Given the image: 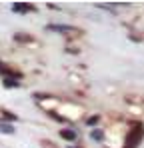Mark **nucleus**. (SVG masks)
<instances>
[{"mask_svg": "<svg viewBox=\"0 0 144 148\" xmlns=\"http://www.w3.org/2000/svg\"><path fill=\"white\" fill-rule=\"evenodd\" d=\"M142 136H144V128L142 126L132 128V130L128 132V136H126V146L124 148H136V144L142 140Z\"/></svg>", "mask_w": 144, "mask_h": 148, "instance_id": "obj_1", "label": "nucleus"}, {"mask_svg": "<svg viewBox=\"0 0 144 148\" xmlns=\"http://www.w3.org/2000/svg\"><path fill=\"white\" fill-rule=\"evenodd\" d=\"M48 30H54V32H74V26H66V24H48Z\"/></svg>", "mask_w": 144, "mask_h": 148, "instance_id": "obj_2", "label": "nucleus"}, {"mask_svg": "<svg viewBox=\"0 0 144 148\" xmlns=\"http://www.w3.org/2000/svg\"><path fill=\"white\" fill-rule=\"evenodd\" d=\"M60 136H62L64 140H74V138H76V132H74V130H60Z\"/></svg>", "mask_w": 144, "mask_h": 148, "instance_id": "obj_3", "label": "nucleus"}, {"mask_svg": "<svg viewBox=\"0 0 144 148\" xmlns=\"http://www.w3.org/2000/svg\"><path fill=\"white\" fill-rule=\"evenodd\" d=\"M12 10H14V12H26V10H34V8L28 6V4H14Z\"/></svg>", "mask_w": 144, "mask_h": 148, "instance_id": "obj_4", "label": "nucleus"}, {"mask_svg": "<svg viewBox=\"0 0 144 148\" xmlns=\"http://www.w3.org/2000/svg\"><path fill=\"white\" fill-rule=\"evenodd\" d=\"M4 86H6V88H18L20 82H16L14 78H4Z\"/></svg>", "mask_w": 144, "mask_h": 148, "instance_id": "obj_5", "label": "nucleus"}, {"mask_svg": "<svg viewBox=\"0 0 144 148\" xmlns=\"http://www.w3.org/2000/svg\"><path fill=\"white\" fill-rule=\"evenodd\" d=\"M0 132H4V134H12V132H14V128H12V126H8V124H0Z\"/></svg>", "mask_w": 144, "mask_h": 148, "instance_id": "obj_6", "label": "nucleus"}, {"mask_svg": "<svg viewBox=\"0 0 144 148\" xmlns=\"http://www.w3.org/2000/svg\"><path fill=\"white\" fill-rule=\"evenodd\" d=\"M90 136H92L94 140H102V136H104V134H102V130H92V132H90Z\"/></svg>", "mask_w": 144, "mask_h": 148, "instance_id": "obj_7", "label": "nucleus"}, {"mask_svg": "<svg viewBox=\"0 0 144 148\" xmlns=\"http://www.w3.org/2000/svg\"><path fill=\"white\" fill-rule=\"evenodd\" d=\"M96 122H98V116H92V118H88V120H86L88 126H92V124H96Z\"/></svg>", "mask_w": 144, "mask_h": 148, "instance_id": "obj_8", "label": "nucleus"}]
</instances>
